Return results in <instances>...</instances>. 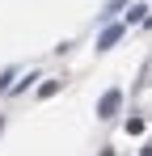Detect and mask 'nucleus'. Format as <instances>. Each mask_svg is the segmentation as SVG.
<instances>
[{
	"label": "nucleus",
	"instance_id": "obj_1",
	"mask_svg": "<svg viewBox=\"0 0 152 156\" xmlns=\"http://www.w3.org/2000/svg\"><path fill=\"white\" fill-rule=\"evenodd\" d=\"M118 105H123V89L101 93V101H97V118H114V114H118Z\"/></svg>",
	"mask_w": 152,
	"mask_h": 156
},
{
	"label": "nucleus",
	"instance_id": "obj_2",
	"mask_svg": "<svg viewBox=\"0 0 152 156\" xmlns=\"http://www.w3.org/2000/svg\"><path fill=\"white\" fill-rule=\"evenodd\" d=\"M118 38H123V26H106V30H101V38H97V51H110Z\"/></svg>",
	"mask_w": 152,
	"mask_h": 156
},
{
	"label": "nucleus",
	"instance_id": "obj_3",
	"mask_svg": "<svg viewBox=\"0 0 152 156\" xmlns=\"http://www.w3.org/2000/svg\"><path fill=\"white\" fill-rule=\"evenodd\" d=\"M55 93H59V80H47V84L38 89V97H55Z\"/></svg>",
	"mask_w": 152,
	"mask_h": 156
},
{
	"label": "nucleus",
	"instance_id": "obj_4",
	"mask_svg": "<svg viewBox=\"0 0 152 156\" xmlns=\"http://www.w3.org/2000/svg\"><path fill=\"white\" fill-rule=\"evenodd\" d=\"M127 135H144V118H127Z\"/></svg>",
	"mask_w": 152,
	"mask_h": 156
},
{
	"label": "nucleus",
	"instance_id": "obj_5",
	"mask_svg": "<svg viewBox=\"0 0 152 156\" xmlns=\"http://www.w3.org/2000/svg\"><path fill=\"white\" fill-rule=\"evenodd\" d=\"M144 13H148V9H144V4H131V13H127V26H131V21H139V17H144Z\"/></svg>",
	"mask_w": 152,
	"mask_h": 156
},
{
	"label": "nucleus",
	"instance_id": "obj_6",
	"mask_svg": "<svg viewBox=\"0 0 152 156\" xmlns=\"http://www.w3.org/2000/svg\"><path fill=\"white\" fill-rule=\"evenodd\" d=\"M144 156H152V144H148V148H144Z\"/></svg>",
	"mask_w": 152,
	"mask_h": 156
},
{
	"label": "nucleus",
	"instance_id": "obj_7",
	"mask_svg": "<svg viewBox=\"0 0 152 156\" xmlns=\"http://www.w3.org/2000/svg\"><path fill=\"white\" fill-rule=\"evenodd\" d=\"M0 127H4V118H0Z\"/></svg>",
	"mask_w": 152,
	"mask_h": 156
}]
</instances>
